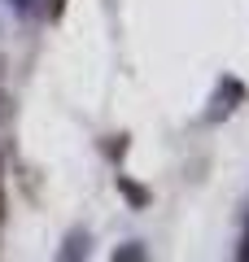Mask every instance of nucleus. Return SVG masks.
I'll list each match as a JSON object with an SVG mask.
<instances>
[{
  "instance_id": "7",
  "label": "nucleus",
  "mask_w": 249,
  "mask_h": 262,
  "mask_svg": "<svg viewBox=\"0 0 249 262\" xmlns=\"http://www.w3.org/2000/svg\"><path fill=\"white\" fill-rule=\"evenodd\" d=\"M236 262H249V223H245V232H240V245H236Z\"/></svg>"
},
{
  "instance_id": "9",
  "label": "nucleus",
  "mask_w": 249,
  "mask_h": 262,
  "mask_svg": "<svg viewBox=\"0 0 249 262\" xmlns=\"http://www.w3.org/2000/svg\"><path fill=\"white\" fill-rule=\"evenodd\" d=\"M0 223H5V188H0Z\"/></svg>"
},
{
  "instance_id": "2",
  "label": "nucleus",
  "mask_w": 249,
  "mask_h": 262,
  "mask_svg": "<svg viewBox=\"0 0 249 262\" xmlns=\"http://www.w3.org/2000/svg\"><path fill=\"white\" fill-rule=\"evenodd\" d=\"M88 253H92V232L70 227V232H66V241L57 245V258H53V262H88Z\"/></svg>"
},
{
  "instance_id": "8",
  "label": "nucleus",
  "mask_w": 249,
  "mask_h": 262,
  "mask_svg": "<svg viewBox=\"0 0 249 262\" xmlns=\"http://www.w3.org/2000/svg\"><path fill=\"white\" fill-rule=\"evenodd\" d=\"M39 9H44V13H53V18H57V13L66 9V0H44V5H39Z\"/></svg>"
},
{
  "instance_id": "10",
  "label": "nucleus",
  "mask_w": 249,
  "mask_h": 262,
  "mask_svg": "<svg viewBox=\"0 0 249 262\" xmlns=\"http://www.w3.org/2000/svg\"><path fill=\"white\" fill-rule=\"evenodd\" d=\"M245 223H249V214H245Z\"/></svg>"
},
{
  "instance_id": "1",
  "label": "nucleus",
  "mask_w": 249,
  "mask_h": 262,
  "mask_svg": "<svg viewBox=\"0 0 249 262\" xmlns=\"http://www.w3.org/2000/svg\"><path fill=\"white\" fill-rule=\"evenodd\" d=\"M249 96V88H245V79L240 75H223L219 79V88H214V96H210V110H205V122H219V118H232L236 114V105Z\"/></svg>"
},
{
  "instance_id": "5",
  "label": "nucleus",
  "mask_w": 249,
  "mask_h": 262,
  "mask_svg": "<svg viewBox=\"0 0 249 262\" xmlns=\"http://www.w3.org/2000/svg\"><path fill=\"white\" fill-rule=\"evenodd\" d=\"M101 153L105 158H122V153H127V136H110V140L101 144Z\"/></svg>"
},
{
  "instance_id": "6",
  "label": "nucleus",
  "mask_w": 249,
  "mask_h": 262,
  "mask_svg": "<svg viewBox=\"0 0 249 262\" xmlns=\"http://www.w3.org/2000/svg\"><path fill=\"white\" fill-rule=\"evenodd\" d=\"M9 5H13V13H18V18H35V13H39L35 0H9Z\"/></svg>"
},
{
  "instance_id": "3",
  "label": "nucleus",
  "mask_w": 249,
  "mask_h": 262,
  "mask_svg": "<svg viewBox=\"0 0 249 262\" xmlns=\"http://www.w3.org/2000/svg\"><path fill=\"white\" fill-rule=\"evenodd\" d=\"M114 188H118V196H122V201H127L131 210H144L149 201H153V192H149V188L140 184V179L122 175V170H118V175H114Z\"/></svg>"
},
{
  "instance_id": "4",
  "label": "nucleus",
  "mask_w": 249,
  "mask_h": 262,
  "mask_svg": "<svg viewBox=\"0 0 249 262\" xmlns=\"http://www.w3.org/2000/svg\"><path fill=\"white\" fill-rule=\"evenodd\" d=\"M110 262H149V249H144V241H122Z\"/></svg>"
}]
</instances>
